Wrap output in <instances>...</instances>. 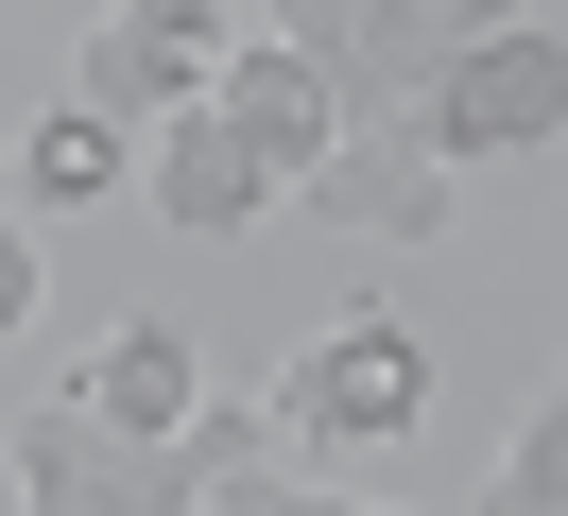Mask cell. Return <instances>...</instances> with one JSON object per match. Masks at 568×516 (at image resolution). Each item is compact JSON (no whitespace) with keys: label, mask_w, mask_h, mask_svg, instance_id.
<instances>
[{"label":"cell","mask_w":568,"mask_h":516,"mask_svg":"<svg viewBox=\"0 0 568 516\" xmlns=\"http://www.w3.org/2000/svg\"><path fill=\"white\" fill-rule=\"evenodd\" d=\"M0 465H18V516H207L224 482L276 465V396H207V431H173V447H121L70 396H18Z\"/></svg>","instance_id":"obj_1"},{"label":"cell","mask_w":568,"mask_h":516,"mask_svg":"<svg viewBox=\"0 0 568 516\" xmlns=\"http://www.w3.org/2000/svg\"><path fill=\"white\" fill-rule=\"evenodd\" d=\"M430 172H483V155H551L568 138V18H483L448 52V87L414 103Z\"/></svg>","instance_id":"obj_2"},{"label":"cell","mask_w":568,"mask_h":516,"mask_svg":"<svg viewBox=\"0 0 568 516\" xmlns=\"http://www.w3.org/2000/svg\"><path fill=\"white\" fill-rule=\"evenodd\" d=\"M293 52L327 69V103H345V138H379V121H414L430 87H448V52L483 18H465V0H293Z\"/></svg>","instance_id":"obj_3"},{"label":"cell","mask_w":568,"mask_h":516,"mask_svg":"<svg viewBox=\"0 0 568 516\" xmlns=\"http://www.w3.org/2000/svg\"><path fill=\"white\" fill-rule=\"evenodd\" d=\"M224 52H242V18H224V0H121V18H87L70 103H87L104 138H155V121H190V103L224 87Z\"/></svg>","instance_id":"obj_4"},{"label":"cell","mask_w":568,"mask_h":516,"mask_svg":"<svg viewBox=\"0 0 568 516\" xmlns=\"http://www.w3.org/2000/svg\"><path fill=\"white\" fill-rule=\"evenodd\" d=\"M414 413H430L414 310H327L311 362H276V431H293V447H396Z\"/></svg>","instance_id":"obj_5"},{"label":"cell","mask_w":568,"mask_h":516,"mask_svg":"<svg viewBox=\"0 0 568 516\" xmlns=\"http://www.w3.org/2000/svg\"><path fill=\"white\" fill-rule=\"evenodd\" d=\"M207 344L173 327V310H121L104 344H87V378H70V413L87 431H121V447H173V431H207Z\"/></svg>","instance_id":"obj_6"},{"label":"cell","mask_w":568,"mask_h":516,"mask_svg":"<svg viewBox=\"0 0 568 516\" xmlns=\"http://www.w3.org/2000/svg\"><path fill=\"white\" fill-rule=\"evenodd\" d=\"M293 206H311L327 241H362V259H414V241H448V206H465V190L430 172V138H414V121H379V138H345V155H327Z\"/></svg>","instance_id":"obj_7"},{"label":"cell","mask_w":568,"mask_h":516,"mask_svg":"<svg viewBox=\"0 0 568 516\" xmlns=\"http://www.w3.org/2000/svg\"><path fill=\"white\" fill-rule=\"evenodd\" d=\"M139 206H155L173 241H258L293 190L242 155V121H224V103H190V121H155V138H139Z\"/></svg>","instance_id":"obj_8"},{"label":"cell","mask_w":568,"mask_h":516,"mask_svg":"<svg viewBox=\"0 0 568 516\" xmlns=\"http://www.w3.org/2000/svg\"><path fill=\"white\" fill-rule=\"evenodd\" d=\"M207 103H224V121H242V155L276 172V190H311V172L345 155V103H327V69L293 52L276 18H242V52H224V87H207Z\"/></svg>","instance_id":"obj_9"},{"label":"cell","mask_w":568,"mask_h":516,"mask_svg":"<svg viewBox=\"0 0 568 516\" xmlns=\"http://www.w3.org/2000/svg\"><path fill=\"white\" fill-rule=\"evenodd\" d=\"M139 190V138H104L87 103H36V138H18V224H70V206H121Z\"/></svg>","instance_id":"obj_10"},{"label":"cell","mask_w":568,"mask_h":516,"mask_svg":"<svg viewBox=\"0 0 568 516\" xmlns=\"http://www.w3.org/2000/svg\"><path fill=\"white\" fill-rule=\"evenodd\" d=\"M483 516H568V378L517 413V447H499V482H483Z\"/></svg>","instance_id":"obj_11"},{"label":"cell","mask_w":568,"mask_h":516,"mask_svg":"<svg viewBox=\"0 0 568 516\" xmlns=\"http://www.w3.org/2000/svg\"><path fill=\"white\" fill-rule=\"evenodd\" d=\"M36 310H52V241H36V224H18V206H0V344L36 327Z\"/></svg>","instance_id":"obj_12"},{"label":"cell","mask_w":568,"mask_h":516,"mask_svg":"<svg viewBox=\"0 0 568 516\" xmlns=\"http://www.w3.org/2000/svg\"><path fill=\"white\" fill-rule=\"evenodd\" d=\"M207 516H396V499H311V482H276V465H258V482H224Z\"/></svg>","instance_id":"obj_13"}]
</instances>
